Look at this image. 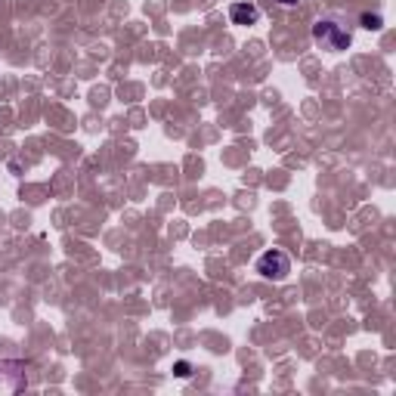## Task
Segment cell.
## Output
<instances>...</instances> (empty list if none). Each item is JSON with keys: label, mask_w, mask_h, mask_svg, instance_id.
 Segmentation results:
<instances>
[{"label": "cell", "mask_w": 396, "mask_h": 396, "mask_svg": "<svg viewBox=\"0 0 396 396\" xmlns=\"http://www.w3.org/2000/svg\"><path fill=\"white\" fill-rule=\"evenodd\" d=\"M229 19H233V25H254L260 19V10L254 3H233L229 6Z\"/></svg>", "instance_id": "277c9868"}, {"label": "cell", "mask_w": 396, "mask_h": 396, "mask_svg": "<svg viewBox=\"0 0 396 396\" xmlns=\"http://www.w3.org/2000/svg\"><path fill=\"white\" fill-rule=\"evenodd\" d=\"M313 41L319 44V47L332 50V53H341V50H347L350 44H353V35L347 31L344 22H338V19L325 16V19H316V25H313Z\"/></svg>", "instance_id": "6da1fadb"}, {"label": "cell", "mask_w": 396, "mask_h": 396, "mask_svg": "<svg viewBox=\"0 0 396 396\" xmlns=\"http://www.w3.org/2000/svg\"><path fill=\"white\" fill-rule=\"evenodd\" d=\"M359 22H362V28H368V31H381V28H384V19H381L378 12H362Z\"/></svg>", "instance_id": "5b68a950"}, {"label": "cell", "mask_w": 396, "mask_h": 396, "mask_svg": "<svg viewBox=\"0 0 396 396\" xmlns=\"http://www.w3.org/2000/svg\"><path fill=\"white\" fill-rule=\"evenodd\" d=\"M257 273H260L263 279H269V282L288 279V273H291V257H288L285 251H279V248L263 251V254L257 257Z\"/></svg>", "instance_id": "7a4b0ae2"}, {"label": "cell", "mask_w": 396, "mask_h": 396, "mask_svg": "<svg viewBox=\"0 0 396 396\" xmlns=\"http://www.w3.org/2000/svg\"><path fill=\"white\" fill-rule=\"evenodd\" d=\"M25 366L19 359H0V393L25 390Z\"/></svg>", "instance_id": "3957f363"}, {"label": "cell", "mask_w": 396, "mask_h": 396, "mask_svg": "<svg viewBox=\"0 0 396 396\" xmlns=\"http://www.w3.org/2000/svg\"><path fill=\"white\" fill-rule=\"evenodd\" d=\"M174 375H177V378H189V375H192V366H189L186 359L174 362Z\"/></svg>", "instance_id": "8992f818"}, {"label": "cell", "mask_w": 396, "mask_h": 396, "mask_svg": "<svg viewBox=\"0 0 396 396\" xmlns=\"http://www.w3.org/2000/svg\"><path fill=\"white\" fill-rule=\"evenodd\" d=\"M276 3H282V6H294L297 0H276Z\"/></svg>", "instance_id": "52a82bcc"}]
</instances>
